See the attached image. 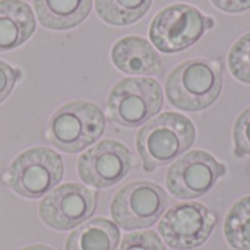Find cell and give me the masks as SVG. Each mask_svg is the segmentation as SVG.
<instances>
[{"instance_id": "obj_3", "label": "cell", "mask_w": 250, "mask_h": 250, "mask_svg": "<svg viewBox=\"0 0 250 250\" xmlns=\"http://www.w3.org/2000/svg\"><path fill=\"white\" fill-rule=\"evenodd\" d=\"M105 117L94 103L76 100L59 107L48 120L47 139L62 152L78 154L100 139Z\"/></svg>"}, {"instance_id": "obj_16", "label": "cell", "mask_w": 250, "mask_h": 250, "mask_svg": "<svg viewBox=\"0 0 250 250\" xmlns=\"http://www.w3.org/2000/svg\"><path fill=\"white\" fill-rule=\"evenodd\" d=\"M152 0H95V12L101 21L113 26H126L146 15Z\"/></svg>"}, {"instance_id": "obj_5", "label": "cell", "mask_w": 250, "mask_h": 250, "mask_svg": "<svg viewBox=\"0 0 250 250\" xmlns=\"http://www.w3.org/2000/svg\"><path fill=\"white\" fill-rule=\"evenodd\" d=\"M63 173L62 157L48 148L37 146L12 161L7 171L9 186L25 199H38L60 183Z\"/></svg>"}, {"instance_id": "obj_9", "label": "cell", "mask_w": 250, "mask_h": 250, "mask_svg": "<svg viewBox=\"0 0 250 250\" xmlns=\"http://www.w3.org/2000/svg\"><path fill=\"white\" fill-rule=\"evenodd\" d=\"M217 226L215 214L202 204L183 202L171 207L158 223L163 240L177 250L201 248Z\"/></svg>"}, {"instance_id": "obj_17", "label": "cell", "mask_w": 250, "mask_h": 250, "mask_svg": "<svg viewBox=\"0 0 250 250\" xmlns=\"http://www.w3.org/2000/svg\"><path fill=\"white\" fill-rule=\"evenodd\" d=\"M224 237L236 250H250V196L237 201L224 221Z\"/></svg>"}, {"instance_id": "obj_22", "label": "cell", "mask_w": 250, "mask_h": 250, "mask_svg": "<svg viewBox=\"0 0 250 250\" xmlns=\"http://www.w3.org/2000/svg\"><path fill=\"white\" fill-rule=\"evenodd\" d=\"M215 7L227 13H240L250 9V0H211Z\"/></svg>"}, {"instance_id": "obj_11", "label": "cell", "mask_w": 250, "mask_h": 250, "mask_svg": "<svg viewBox=\"0 0 250 250\" xmlns=\"http://www.w3.org/2000/svg\"><path fill=\"white\" fill-rule=\"evenodd\" d=\"M97 195L79 185L66 183L51 190L40 204V217L54 230H72L94 215Z\"/></svg>"}, {"instance_id": "obj_20", "label": "cell", "mask_w": 250, "mask_h": 250, "mask_svg": "<svg viewBox=\"0 0 250 250\" xmlns=\"http://www.w3.org/2000/svg\"><path fill=\"white\" fill-rule=\"evenodd\" d=\"M119 250H166L163 240L155 231H141L127 234Z\"/></svg>"}, {"instance_id": "obj_4", "label": "cell", "mask_w": 250, "mask_h": 250, "mask_svg": "<svg viewBox=\"0 0 250 250\" xmlns=\"http://www.w3.org/2000/svg\"><path fill=\"white\" fill-rule=\"evenodd\" d=\"M164 103L163 89L152 78H125L107 98V116L119 126L135 129L157 116Z\"/></svg>"}, {"instance_id": "obj_21", "label": "cell", "mask_w": 250, "mask_h": 250, "mask_svg": "<svg viewBox=\"0 0 250 250\" xmlns=\"http://www.w3.org/2000/svg\"><path fill=\"white\" fill-rule=\"evenodd\" d=\"M19 78H21L19 69H15L6 62L0 60V103L4 101L12 94Z\"/></svg>"}, {"instance_id": "obj_14", "label": "cell", "mask_w": 250, "mask_h": 250, "mask_svg": "<svg viewBox=\"0 0 250 250\" xmlns=\"http://www.w3.org/2000/svg\"><path fill=\"white\" fill-rule=\"evenodd\" d=\"M40 23L53 31L72 29L82 23L92 7V0H34Z\"/></svg>"}, {"instance_id": "obj_19", "label": "cell", "mask_w": 250, "mask_h": 250, "mask_svg": "<svg viewBox=\"0 0 250 250\" xmlns=\"http://www.w3.org/2000/svg\"><path fill=\"white\" fill-rule=\"evenodd\" d=\"M234 154L236 157L250 155V107L243 110L237 117L233 129Z\"/></svg>"}, {"instance_id": "obj_13", "label": "cell", "mask_w": 250, "mask_h": 250, "mask_svg": "<svg viewBox=\"0 0 250 250\" xmlns=\"http://www.w3.org/2000/svg\"><path fill=\"white\" fill-rule=\"evenodd\" d=\"M35 15L23 0H0V53L10 51L35 32Z\"/></svg>"}, {"instance_id": "obj_10", "label": "cell", "mask_w": 250, "mask_h": 250, "mask_svg": "<svg viewBox=\"0 0 250 250\" xmlns=\"http://www.w3.org/2000/svg\"><path fill=\"white\" fill-rule=\"evenodd\" d=\"M136 166L133 154L120 142L105 139L78 160V174L83 183L105 189L122 182Z\"/></svg>"}, {"instance_id": "obj_8", "label": "cell", "mask_w": 250, "mask_h": 250, "mask_svg": "<svg viewBox=\"0 0 250 250\" xmlns=\"http://www.w3.org/2000/svg\"><path fill=\"white\" fill-rule=\"evenodd\" d=\"M227 174V167L207 151H192L170 166L166 185L177 199H198L207 195Z\"/></svg>"}, {"instance_id": "obj_18", "label": "cell", "mask_w": 250, "mask_h": 250, "mask_svg": "<svg viewBox=\"0 0 250 250\" xmlns=\"http://www.w3.org/2000/svg\"><path fill=\"white\" fill-rule=\"evenodd\" d=\"M229 67L237 81L250 83V32L240 37L231 47L229 54Z\"/></svg>"}, {"instance_id": "obj_23", "label": "cell", "mask_w": 250, "mask_h": 250, "mask_svg": "<svg viewBox=\"0 0 250 250\" xmlns=\"http://www.w3.org/2000/svg\"><path fill=\"white\" fill-rule=\"evenodd\" d=\"M22 250H54L48 246H44V245H34V246H28V248H23Z\"/></svg>"}, {"instance_id": "obj_12", "label": "cell", "mask_w": 250, "mask_h": 250, "mask_svg": "<svg viewBox=\"0 0 250 250\" xmlns=\"http://www.w3.org/2000/svg\"><path fill=\"white\" fill-rule=\"evenodd\" d=\"M113 64L126 75L155 76L164 70L158 51L142 37L129 35L119 40L111 48Z\"/></svg>"}, {"instance_id": "obj_2", "label": "cell", "mask_w": 250, "mask_h": 250, "mask_svg": "<svg viewBox=\"0 0 250 250\" xmlns=\"http://www.w3.org/2000/svg\"><path fill=\"white\" fill-rule=\"evenodd\" d=\"M223 89V67L207 59L186 60L171 70L166 94L171 105L183 111H202L211 107Z\"/></svg>"}, {"instance_id": "obj_7", "label": "cell", "mask_w": 250, "mask_h": 250, "mask_svg": "<svg viewBox=\"0 0 250 250\" xmlns=\"http://www.w3.org/2000/svg\"><path fill=\"white\" fill-rule=\"evenodd\" d=\"M168 196L154 182H132L123 186L111 202V217L123 230H142L154 226L167 211Z\"/></svg>"}, {"instance_id": "obj_6", "label": "cell", "mask_w": 250, "mask_h": 250, "mask_svg": "<svg viewBox=\"0 0 250 250\" xmlns=\"http://www.w3.org/2000/svg\"><path fill=\"white\" fill-rule=\"evenodd\" d=\"M212 26L214 21L199 9L177 3L155 15L149 26V38L160 51L177 53L193 45Z\"/></svg>"}, {"instance_id": "obj_15", "label": "cell", "mask_w": 250, "mask_h": 250, "mask_svg": "<svg viewBox=\"0 0 250 250\" xmlns=\"http://www.w3.org/2000/svg\"><path fill=\"white\" fill-rule=\"evenodd\" d=\"M120 231L105 218H94L70 233L64 250H117Z\"/></svg>"}, {"instance_id": "obj_1", "label": "cell", "mask_w": 250, "mask_h": 250, "mask_svg": "<svg viewBox=\"0 0 250 250\" xmlns=\"http://www.w3.org/2000/svg\"><path fill=\"white\" fill-rule=\"evenodd\" d=\"M196 139V127L183 114L167 111L146 123L136 136L144 170L151 173L182 157Z\"/></svg>"}]
</instances>
